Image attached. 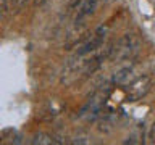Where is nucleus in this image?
<instances>
[{
  "instance_id": "f257e3e1",
  "label": "nucleus",
  "mask_w": 155,
  "mask_h": 145,
  "mask_svg": "<svg viewBox=\"0 0 155 145\" xmlns=\"http://www.w3.org/2000/svg\"><path fill=\"white\" fill-rule=\"evenodd\" d=\"M140 39L134 34H126L120 39L118 42L111 47V53L110 56L113 58L115 61H128L133 60V58L139 53L140 50Z\"/></svg>"
},
{
  "instance_id": "f03ea898",
  "label": "nucleus",
  "mask_w": 155,
  "mask_h": 145,
  "mask_svg": "<svg viewBox=\"0 0 155 145\" xmlns=\"http://www.w3.org/2000/svg\"><path fill=\"white\" fill-rule=\"evenodd\" d=\"M107 97H108V89H105V90L100 89V90L94 92V94L91 95V98L87 100V103L81 108L79 116H87L89 119L97 118V116L100 114L102 108H104Z\"/></svg>"
},
{
  "instance_id": "7ed1b4c3",
  "label": "nucleus",
  "mask_w": 155,
  "mask_h": 145,
  "mask_svg": "<svg viewBox=\"0 0 155 145\" xmlns=\"http://www.w3.org/2000/svg\"><path fill=\"white\" fill-rule=\"evenodd\" d=\"M150 85H152V82H150V79H149L147 76H139L137 79H134L129 84L128 100L129 102H136V100L142 98V97L150 90Z\"/></svg>"
},
{
  "instance_id": "20e7f679",
  "label": "nucleus",
  "mask_w": 155,
  "mask_h": 145,
  "mask_svg": "<svg viewBox=\"0 0 155 145\" xmlns=\"http://www.w3.org/2000/svg\"><path fill=\"white\" fill-rule=\"evenodd\" d=\"M105 36H107V29L105 27H99L94 32V36H92L89 40H87L84 45L78 50V56H84V55H89V53L97 52L102 47V44H104Z\"/></svg>"
},
{
  "instance_id": "39448f33",
  "label": "nucleus",
  "mask_w": 155,
  "mask_h": 145,
  "mask_svg": "<svg viewBox=\"0 0 155 145\" xmlns=\"http://www.w3.org/2000/svg\"><path fill=\"white\" fill-rule=\"evenodd\" d=\"M95 8H97V0H82L81 7L78 10V14H76V26L84 24L86 19L91 18L95 13Z\"/></svg>"
},
{
  "instance_id": "423d86ee",
  "label": "nucleus",
  "mask_w": 155,
  "mask_h": 145,
  "mask_svg": "<svg viewBox=\"0 0 155 145\" xmlns=\"http://www.w3.org/2000/svg\"><path fill=\"white\" fill-rule=\"evenodd\" d=\"M133 74H134V68L133 66H124L113 74L111 82H113V84H129V81L133 79Z\"/></svg>"
},
{
  "instance_id": "0eeeda50",
  "label": "nucleus",
  "mask_w": 155,
  "mask_h": 145,
  "mask_svg": "<svg viewBox=\"0 0 155 145\" xmlns=\"http://www.w3.org/2000/svg\"><path fill=\"white\" fill-rule=\"evenodd\" d=\"M32 143H44V145H50V143H55V140H53L50 135L47 134H37L36 137H34Z\"/></svg>"
},
{
  "instance_id": "6e6552de",
  "label": "nucleus",
  "mask_w": 155,
  "mask_h": 145,
  "mask_svg": "<svg viewBox=\"0 0 155 145\" xmlns=\"http://www.w3.org/2000/svg\"><path fill=\"white\" fill-rule=\"evenodd\" d=\"M8 16V0H0V21Z\"/></svg>"
},
{
  "instance_id": "1a4fd4ad",
  "label": "nucleus",
  "mask_w": 155,
  "mask_h": 145,
  "mask_svg": "<svg viewBox=\"0 0 155 145\" xmlns=\"http://www.w3.org/2000/svg\"><path fill=\"white\" fill-rule=\"evenodd\" d=\"M149 139H150V142H153V143H155V121H153V124L150 126V130H149Z\"/></svg>"
},
{
  "instance_id": "9d476101",
  "label": "nucleus",
  "mask_w": 155,
  "mask_h": 145,
  "mask_svg": "<svg viewBox=\"0 0 155 145\" xmlns=\"http://www.w3.org/2000/svg\"><path fill=\"white\" fill-rule=\"evenodd\" d=\"M28 2H29V0H13V5H15V7H16L18 10H21Z\"/></svg>"
},
{
  "instance_id": "9b49d317",
  "label": "nucleus",
  "mask_w": 155,
  "mask_h": 145,
  "mask_svg": "<svg viewBox=\"0 0 155 145\" xmlns=\"http://www.w3.org/2000/svg\"><path fill=\"white\" fill-rule=\"evenodd\" d=\"M44 2H45V0H34V3H36V5H42Z\"/></svg>"
}]
</instances>
